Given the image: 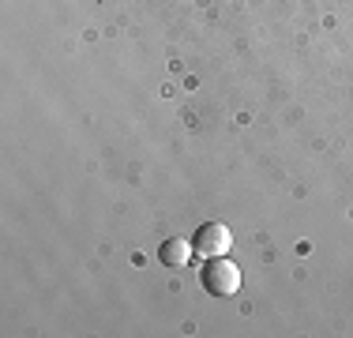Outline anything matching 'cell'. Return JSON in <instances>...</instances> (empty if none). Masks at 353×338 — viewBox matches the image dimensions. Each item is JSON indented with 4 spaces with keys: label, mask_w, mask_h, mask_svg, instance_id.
Segmentation results:
<instances>
[{
    "label": "cell",
    "mask_w": 353,
    "mask_h": 338,
    "mask_svg": "<svg viewBox=\"0 0 353 338\" xmlns=\"http://www.w3.org/2000/svg\"><path fill=\"white\" fill-rule=\"evenodd\" d=\"M199 278H203V290L211 297H233L241 290V267L230 256H211L199 270Z\"/></svg>",
    "instance_id": "1"
},
{
    "label": "cell",
    "mask_w": 353,
    "mask_h": 338,
    "mask_svg": "<svg viewBox=\"0 0 353 338\" xmlns=\"http://www.w3.org/2000/svg\"><path fill=\"white\" fill-rule=\"evenodd\" d=\"M192 244H196V252L199 256H225V252L233 248V233H230V226L225 222H203L196 230V237H192Z\"/></svg>",
    "instance_id": "2"
},
{
    "label": "cell",
    "mask_w": 353,
    "mask_h": 338,
    "mask_svg": "<svg viewBox=\"0 0 353 338\" xmlns=\"http://www.w3.org/2000/svg\"><path fill=\"white\" fill-rule=\"evenodd\" d=\"M192 252H196V244H192V241H184V237H170V241L162 244V252H158V259H162L165 267L181 270V267L192 264Z\"/></svg>",
    "instance_id": "3"
}]
</instances>
